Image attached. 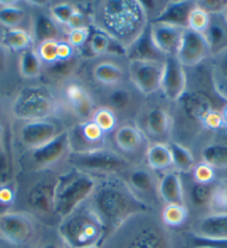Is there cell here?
<instances>
[{"instance_id":"obj_1","label":"cell","mask_w":227,"mask_h":248,"mask_svg":"<svg viewBox=\"0 0 227 248\" xmlns=\"http://www.w3.org/2000/svg\"><path fill=\"white\" fill-rule=\"evenodd\" d=\"M90 26L107 35L125 51L141 38L149 25L141 0L88 2Z\"/></svg>"},{"instance_id":"obj_2","label":"cell","mask_w":227,"mask_h":248,"mask_svg":"<svg viewBox=\"0 0 227 248\" xmlns=\"http://www.w3.org/2000/svg\"><path fill=\"white\" fill-rule=\"evenodd\" d=\"M88 204L104 225L105 239L134 216L154 210L130 189L120 176H106L97 179L96 189Z\"/></svg>"},{"instance_id":"obj_3","label":"cell","mask_w":227,"mask_h":248,"mask_svg":"<svg viewBox=\"0 0 227 248\" xmlns=\"http://www.w3.org/2000/svg\"><path fill=\"white\" fill-rule=\"evenodd\" d=\"M107 248H174L170 229L153 210L138 214L104 240Z\"/></svg>"},{"instance_id":"obj_4","label":"cell","mask_w":227,"mask_h":248,"mask_svg":"<svg viewBox=\"0 0 227 248\" xmlns=\"http://www.w3.org/2000/svg\"><path fill=\"white\" fill-rule=\"evenodd\" d=\"M64 110L58 90L44 82L24 86L10 104V114L18 122L59 118Z\"/></svg>"},{"instance_id":"obj_5","label":"cell","mask_w":227,"mask_h":248,"mask_svg":"<svg viewBox=\"0 0 227 248\" xmlns=\"http://www.w3.org/2000/svg\"><path fill=\"white\" fill-rule=\"evenodd\" d=\"M57 235L67 248L100 247L106 237L103 223L88 202L59 221Z\"/></svg>"},{"instance_id":"obj_6","label":"cell","mask_w":227,"mask_h":248,"mask_svg":"<svg viewBox=\"0 0 227 248\" xmlns=\"http://www.w3.org/2000/svg\"><path fill=\"white\" fill-rule=\"evenodd\" d=\"M96 186L95 176L78 169L59 174L55 190V212L59 221L88 202Z\"/></svg>"},{"instance_id":"obj_7","label":"cell","mask_w":227,"mask_h":248,"mask_svg":"<svg viewBox=\"0 0 227 248\" xmlns=\"http://www.w3.org/2000/svg\"><path fill=\"white\" fill-rule=\"evenodd\" d=\"M66 164L70 168L85 171L95 177H106L122 176L134 163L108 145L87 152H71Z\"/></svg>"},{"instance_id":"obj_8","label":"cell","mask_w":227,"mask_h":248,"mask_svg":"<svg viewBox=\"0 0 227 248\" xmlns=\"http://www.w3.org/2000/svg\"><path fill=\"white\" fill-rule=\"evenodd\" d=\"M39 177L30 184L26 191L25 202L28 213L46 225H58L59 219L55 212V190L58 175L52 170L38 171Z\"/></svg>"},{"instance_id":"obj_9","label":"cell","mask_w":227,"mask_h":248,"mask_svg":"<svg viewBox=\"0 0 227 248\" xmlns=\"http://www.w3.org/2000/svg\"><path fill=\"white\" fill-rule=\"evenodd\" d=\"M98 106L111 109L117 116L119 123H136L146 98L130 81L107 89H100L94 93Z\"/></svg>"},{"instance_id":"obj_10","label":"cell","mask_w":227,"mask_h":248,"mask_svg":"<svg viewBox=\"0 0 227 248\" xmlns=\"http://www.w3.org/2000/svg\"><path fill=\"white\" fill-rule=\"evenodd\" d=\"M71 153L68 128L40 147L25 152L21 161L26 169L38 172L51 170L56 165L66 163Z\"/></svg>"},{"instance_id":"obj_11","label":"cell","mask_w":227,"mask_h":248,"mask_svg":"<svg viewBox=\"0 0 227 248\" xmlns=\"http://www.w3.org/2000/svg\"><path fill=\"white\" fill-rule=\"evenodd\" d=\"M136 124L149 142H168L173 139L174 117L166 105L145 101Z\"/></svg>"},{"instance_id":"obj_12","label":"cell","mask_w":227,"mask_h":248,"mask_svg":"<svg viewBox=\"0 0 227 248\" xmlns=\"http://www.w3.org/2000/svg\"><path fill=\"white\" fill-rule=\"evenodd\" d=\"M87 66L89 79L100 89L113 88L128 79V59L120 56H105V57L88 59Z\"/></svg>"},{"instance_id":"obj_13","label":"cell","mask_w":227,"mask_h":248,"mask_svg":"<svg viewBox=\"0 0 227 248\" xmlns=\"http://www.w3.org/2000/svg\"><path fill=\"white\" fill-rule=\"evenodd\" d=\"M57 90L65 109L70 112L77 122L92 119L98 105L94 93L88 86L78 78H75Z\"/></svg>"},{"instance_id":"obj_14","label":"cell","mask_w":227,"mask_h":248,"mask_svg":"<svg viewBox=\"0 0 227 248\" xmlns=\"http://www.w3.org/2000/svg\"><path fill=\"white\" fill-rule=\"evenodd\" d=\"M165 60H128V79L146 99L161 93Z\"/></svg>"},{"instance_id":"obj_15","label":"cell","mask_w":227,"mask_h":248,"mask_svg":"<svg viewBox=\"0 0 227 248\" xmlns=\"http://www.w3.org/2000/svg\"><path fill=\"white\" fill-rule=\"evenodd\" d=\"M37 220L28 212L11 210L0 216V239L13 246H26L36 237Z\"/></svg>"},{"instance_id":"obj_16","label":"cell","mask_w":227,"mask_h":248,"mask_svg":"<svg viewBox=\"0 0 227 248\" xmlns=\"http://www.w3.org/2000/svg\"><path fill=\"white\" fill-rule=\"evenodd\" d=\"M17 129V140L25 152L40 147L65 131L68 127L59 118H48L20 122Z\"/></svg>"},{"instance_id":"obj_17","label":"cell","mask_w":227,"mask_h":248,"mask_svg":"<svg viewBox=\"0 0 227 248\" xmlns=\"http://www.w3.org/2000/svg\"><path fill=\"white\" fill-rule=\"evenodd\" d=\"M217 101L224 103L225 100H223L216 93L211 95L205 89H188L183 98L175 105L178 107L179 115H183L184 119L189 122L191 125L198 127L202 131L200 125L208 112L223 107L218 106Z\"/></svg>"},{"instance_id":"obj_18","label":"cell","mask_w":227,"mask_h":248,"mask_svg":"<svg viewBox=\"0 0 227 248\" xmlns=\"http://www.w3.org/2000/svg\"><path fill=\"white\" fill-rule=\"evenodd\" d=\"M112 140L114 148L131 163V158L137 156H143L145 158L146 150L150 144L144 131L134 122L120 123L112 134Z\"/></svg>"},{"instance_id":"obj_19","label":"cell","mask_w":227,"mask_h":248,"mask_svg":"<svg viewBox=\"0 0 227 248\" xmlns=\"http://www.w3.org/2000/svg\"><path fill=\"white\" fill-rule=\"evenodd\" d=\"M188 90L187 69L177 60L175 56L165 59L161 96L169 104H177Z\"/></svg>"},{"instance_id":"obj_20","label":"cell","mask_w":227,"mask_h":248,"mask_svg":"<svg viewBox=\"0 0 227 248\" xmlns=\"http://www.w3.org/2000/svg\"><path fill=\"white\" fill-rule=\"evenodd\" d=\"M175 57L186 69H194L211 59V51L203 33L185 29Z\"/></svg>"},{"instance_id":"obj_21","label":"cell","mask_w":227,"mask_h":248,"mask_svg":"<svg viewBox=\"0 0 227 248\" xmlns=\"http://www.w3.org/2000/svg\"><path fill=\"white\" fill-rule=\"evenodd\" d=\"M198 161L216 170L219 179L227 177V131L206 134L198 147Z\"/></svg>"},{"instance_id":"obj_22","label":"cell","mask_w":227,"mask_h":248,"mask_svg":"<svg viewBox=\"0 0 227 248\" xmlns=\"http://www.w3.org/2000/svg\"><path fill=\"white\" fill-rule=\"evenodd\" d=\"M71 152H87L108 146V136L98 128L92 119L76 122L68 127Z\"/></svg>"},{"instance_id":"obj_23","label":"cell","mask_w":227,"mask_h":248,"mask_svg":"<svg viewBox=\"0 0 227 248\" xmlns=\"http://www.w3.org/2000/svg\"><path fill=\"white\" fill-rule=\"evenodd\" d=\"M32 9L29 31L35 46L49 40L66 38V31L48 14L47 7H29Z\"/></svg>"},{"instance_id":"obj_24","label":"cell","mask_w":227,"mask_h":248,"mask_svg":"<svg viewBox=\"0 0 227 248\" xmlns=\"http://www.w3.org/2000/svg\"><path fill=\"white\" fill-rule=\"evenodd\" d=\"M120 177L126 182L130 189L145 202V196L158 197V178L156 177V172L151 170L146 164H132Z\"/></svg>"},{"instance_id":"obj_25","label":"cell","mask_w":227,"mask_h":248,"mask_svg":"<svg viewBox=\"0 0 227 248\" xmlns=\"http://www.w3.org/2000/svg\"><path fill=\"white\" fill-rule=\"evenodd\" d=\"M86 62L87 59L81 52H78L70 59L57 62L51 65H44L43 75H41L43 82L51 86L52 88L58 89L66 82L77 78L79 71L82 69Z\"/></svg>"},{"instance_id":"obj_26","label":"cell","mask_w":227,"mask_h":248,"mask_svg":"<svg viewBox=\"0 0 227 248\" xmlns=\"http://www.w3.org/2000/svg\"><path fill=\"white\" fill-rule=\"evenodd\" d=\"M148 30L151 41L162 56L166 58L176 56L185 29L155 21L148 25Z\"/></svg>"},{"instance_id":"obj_27","label":"cell","mask_w":227,"mask_h":248,"mask_svg":"<svg viewBox=\"0 0 227 248\" xmlns=\"http://www.w3.org/2000/svg\"><path fill=\"white\" fill-rule=\"evenodd\" d=\"M189 232L206 239L227 240V214H206L199 216Z\"/></svg>"},{"instance_id":"obj_28","label":"cell","mask_w":227,"mask_h":248,"mask_svg":"<svg viewBox=\"0 0 227 248\" xmlns=\"http://www.w3.org/2000/svg\"><path fill=\"white\" fill-rule=\"evenodd\" d=\"M158 197L165 205L185 204V188L180 174L175 169L162 172L158 179Z\"/></svg>"},{"instance_id":"obj_29","label":"cell","mask_w":227,"mask_h":248,"mask_svg":"<svg viewBox=\"0 0 227 248\" xmlns=\"http://www.w3.org/2000/svg\"><path fill=\"white\" fill-rule=\"evenodd\" d=\"M88 52L87 59H94L105 57V56H120V57H126V51L123 47L115 43L113 39L109 38L107 35L99 30L94 29L92 27V33H90L89 39L87 41L84 49L81 54Z\"/></svg>"},{"instance_id":"obj_30","label":"cell","mask_w":227,"mask_h":248,"mask_svg":"<svg viewBox=\"0 0 227 248\" xmlns=\"http://www.w3.org/2000/svg\"><path fill=\"white\" fill-rule=\"evenodd\" d=\"M203 35L210 47L211 57L225 51L227 49V19L225 14L210 16L208 26Z\"/></svg>"},{"instance_id":"obj_31","label":"cell","mask_w":227,"mask_h":248,"mask_svg":"<svg viewBox=\"0 0 227 248\" xmlns=\"http://www.w3.org/2000/svg\"><path fill=\"white\" fill-rule=\"evenodd\" d=\"M38 56L44 65H51L57 62H63L73 58L78 51L65 39L49 40L35 46Z\"/></svg>"},{"instance_id":"obj_32","label":"cell","mask_w":227,"mask_h":248,"mask_svg":"<svg viewBox=\"0 0 227 248\" xmlns=\"http://www.w3.org/2000/svg\"><path fill=\"white\" fill-rule=\"evenodd\" d=\"M195 0H168L164 11L155 21L164 22L181 29H187L191 11L195 8ZM153 21V22H155Z\"/></svg>"},{"instance_id":"obj_33","label":"cell","mask_w":227,"mask_h":248,"mask_svg":"<svg viewBox=\"0 0 227 248\" xmlns=\"http://www.w3.org/2000/svg\"><path fill=\"white\" fill-rule=\"evenodd\" d=\"M21 1H0V26L5 29L25 28L26 22L30 24L32 13H28Z\"/></svg>"},{"instance_id":"obj_34","label":"cell","mask_w":227,"mask_h":248,"mask_svg":"<svg viewBox=\"0 0 227 248\" xmlns=\"http://www.w3.org/2000/svg\"><path fill=\"white\" fill-rule=\"evenodd\" d=\"M144 159L147 166L155 172H165L174 169L168 142H150Z\"/></svg>"},{"instance_id":"obj_35","label":"cell","mask_w":227,"mask_h":248,"mask_svg":"<svg viewBox=\"0 0 227 248\" xmlns=\"http://www.w3.org/2000/svg\"><path fill=\"white\" fill-rule=\"evenodd\" d=\"M211 79L215 93L227 100V49L208 60Z\"/></svg>"},{"instance_id":"obj_36","label":"cell","mask_w":227,"mask_h":248,"mask_svg":"<svg viewBox=\"0 0 227 248\" xmlns=\"http://www.w3.org/2000/svg\"><path fill=\"white\" fill-rule=\"evenodd\" d=\"M0 41L9 52L21 54L22 51L35 47L29 28L3 29Z\"/></svg>"},{"instance_id":"obj_37","label":"cell","mask_w":227,"mask_h":248,"mask_svg":"<svg viewBox=\"0 0 227 248\" xmlns=\"http://www.w3.org/2000/svg\"><path fill=\"white\" fill-rule=\"evenodd\" d=\"M168 146L172 153L174 169L179 174H191L193 168L197 163L193 149L176 139L168 141Z\"/></svg>"},{"instance_id":"obj_38","label":"cell","mask_w":227,"mask_h":248,"mask_svg":"<svg viewBox=\"0 0 227 248\" xmlns=\"http://www.w3.org/2000/svg\"><path fill=\"white\" fill-rule=\"evenodd\" d=\"M215 183L198 184L192 180L188 185L189 187L187 191H185V198L187 196L192 207L199 210V212H203V215L208 214V208H210L211 196H213Z\"/></svg>"},{"instance_id":"obj_39","label":"cell","mask_w":227,"mask_h":248,"mask_svg":"<svg viewBox=\"0 0 227 248\" xmlns=\"http://www.w3.org/2000/svg\"><path fill=\"white\" fill-rule=\"evenodd\" d=\"M126 58L128 60H165L150 39L148 27L143 33L141 38L126 50Z\"/></svg>"},{"instance_id":"obj_40","label":"cell","mask_w":227,"mask_h":248,"mask_svg":"<svg viewBox=\"0 0 227 248\" xmlns=\"http://www.w3.org/2000/svg\"><path fill=\"white\" fill-rule=\"evenodd\" d=\"M44 62L38 56L35 47L22 51L18 58V71L21 78L27 80L40 79L43 75Z\"/></svg>"},{"instance_id":"obj_41","label":"cell","mask_w":227,"mask_h":248,"mask_svg":"<svg viewBox=\"0 0 227 248\" xmlns=\"http://www.w3.org/2000/svg\"><path fill=\"white\" fill-rule=\"evenodd\" d=\"M3 123L0 120V183L14 179V159L10 142Z\"/></svg>"},{"instance_id":"obj_42","label":"cell","mask_w":227,"mask_h":248,"mask_svg":"<svg viewBox=\"0 0 227 248\" xmlns=\"http://www.w3.org/2000/svg\"><path fill=\"white\" fill-rule=\"evenodd\" d=\"M81 8L79 3L74 1H49L47 7L48 14L65 31L69 28V25L75 15Z\"/></svg>"},{"instance_id":"obj_43","label":"cell","mask_w":227,"mask_h":248,"mask_svg":"<svg viewBox=\"0 0 227 248\" xmlns=\"http://www.w3.org/2000/svg\"><path fill=\"white\" fill-rule=\"evenodd\" d=\"M160 217L166 227L169 229L178 228L186 224L189 217V212L186 205L168 204L164 205Z\"/></svg>"},{"instance_id":"obj_44","label":"cell","mask_w":227,"mask_h":248,"mask_svg":"<svg viewBox=\"0 0 227 248\" xmlns=\"http://www.w3.org/2000/svg\"><path fill=\"white\" fill-rule=\"evenodd\" d=\"M92 120L96 124L98 128L103 131L105 135H107V136H112V134L117 129V127L120 124L117 116L111 109L103 106L97 107V109L94 112Z\"/></svg>"},{"instance_id":"obj_45","label":"cell","mask_w":227,"mask_h":248,"mask_svg":"<svg viewBox=\"0 0 227 248\" xmlns=\"http://www.w3.org/2000/svg\"><path fill=\"white\" fill-rule=\"evenodd\" d=\"M208 214H227V177L215 183Z\"/></svg>"},{"instance_id":"obj_46","label":"cell","mask_w":227,"mask_h":248,"mask_svg":"<svg viewBox=\"0 0 227 248\" xmlns=\"http://www.w3.org/2000/svg\"><path fill=\"white\" fill-rule=\"evenodd\" d=\"M18 184L15 179L0 183V216L13 210L16 204Z\"/></svg>"},{"instance_id":"obj_47","label":"cell","mask_w":227,"mask_h":248,"mask_svg":"<svg viewBox=\"0 0 227 248\" xmlns=\"http://www.w3.org/2000/svg\"><path fill=\"white\" fill-rule=\"evenodd\" d=\"M192 180L198 184H214L218 179V175L214 168L203 161H197L191 171Z\"/></svg>"},{"instance_id":"obj_48","label":"cell","mask_w":227,"mask_h":248,"mask_svg":"<svg viewBox=\"0 0 227 248\" xmlns=\"http://www.w3.org/2000/svg\"><path fill=\"white\" fill-rule=\"evenodd\" d=\"M90 33H92V26L70 29L66 31V40L76 50L81 52L85 48L87 41L89 39Z\"/></svg>"},{"instance_id":"obj_49","label":"cell","mask_w":227,"mask_h":248,"mask_svg":"<svg viewBox=\"0 0 227 248\" xmlns=\"http://www.w3.org/2000/svg\"><path fill=\"white\" fill-rule=\"evenodd\" d=\"M208 21H210V15L198 8L197 6H195V8L191 11V14H189L187 29H191L193 31L199 33H204L208 26Z\"/></svg>"},{"instance_id":"obj_50","label":"cell","mask_w":227,"mask_h":248,"mask_svg":"<svg viewBox=\"0 0 227 248\" xmlns=\"http://www.w3.org/2000/svg\"><path fill=\"white\" fill-rule=\"evenodd\" d=\"M168 0H141L143 9L148 19L149 24L157 19L164 11Z\"/></svg>"},{"instance_id":"obj_51","label":"cell","mask_w":227,"mask_h":248,"mask_svg":"<svg viewBox=\"0 0 227 248\" xmlns=\"http://www.w3.org/2000/svg\"><path fill=\"white\" fill-rule=\"evenodd\" d=\"M195 1L196 6L210 16L225 14L227 9V0H195Z\"/></svg>"},{"instance_id":"obj_52","label":"cell","mask_w":227,"mask_h":248,"mask_svg":"<svg viewBox=\"0 0 227 248\" xmlns=\"http://www.w3.org/2000/svg\"><path fill=\"white\" fill-rule=\"evenodd\" d=\"M8 50L3 47V45L0 41V73L5 71L7 67V58H8Z\"/></svg>"},{"instance_id":"obj_53","label":"cell","mask_w":227,"mask_h":248,"mask_svg":"<svg viewBox=\"0 0 227 248\" xmlns=\"http://www.w3.org/2000/svg\"><path fill=\"white\" fill-rule=\"evenodd\" d=\"M40 248H67V247L64 245L63 242L62 244L58 242H47L43 244V245L40 246Z\"/></svg>"},{"instance_id":"obj_54","label":"cell","mask_w":227,"mask_h":248,"mask_svg":"<svg viewBox=\"0 0 227 248\" xmlns=\"http://www.w3.org/2000/svg\"><path fill=\"white\" fill-rule=\"evenodd\" d=\"M222 116H223V122H224V127H225V131H227V100L224 103L222 107Z\"/></svg>"},{"instance_id":"obj_55","label":"cell","mask_w":227,"mask_h":248,"mask_svg":"<svg viewBox=\"0 0 227 248\" xmlns=\"http://www.w3.org/2000/svg\"><path fill=\"white\" fill-rule=\"evenodd\" d=\"M85 248H100V247H98V246H93V247H85Z\"/></svg>"},{"instance_id":"obj_56","label":"cell","mask_w":227,"mask_h":248,"mask_svg":"<svg viewBox=\"0 0 227 248\" xmlns=\"http://www.w3.org/2000/svg\"><path fill=\"white\" fill-rule=\"evenodd\" d=\"M225 17H226V19H227V9H226V11H225Z\"/></svg>"}]
</instances>
